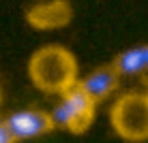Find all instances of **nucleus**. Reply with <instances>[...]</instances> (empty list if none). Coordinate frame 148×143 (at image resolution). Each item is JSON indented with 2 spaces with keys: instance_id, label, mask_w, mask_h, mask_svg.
I'll return each instance as SVG.
<instances>
[{
  "instance_id": "1",
  "label": "nucleus",
  "mask_w": 148,
  "mask_h": 143,
  "mask_svg": "<svg viewBox=\"0 0 148 143\" xmlns=\"http://www.w3.org/2000/svg\"><path fill=\"white\" fill-rule=\"evenodd\" d=\"M26 73L30 83L43 94L60 96L79 81V64L69 47L49 43L34 49L28 58Z\"/></svg>"
},
{
  "instance_id": "2",
  "label": "nucleus",
  "mask_w": 148,
  "mask_h": 143,
  "mask_svg": "<svg viewBox=\"0 0 148 143\" xmlns=\"http://www.w3.org/2000/svg\"><path fill=\"white\" fill-rule=\"evenodd\" d=\"M110 126L122 141H148V92H125L110 107Z\"/></svg>"
},
{
  "instance_id": "3",
  "label": "nucleus",
  "mask_w": 148,
  "mask_h": 143,
  "mask_svg": "<svg viewBox=\"0 0 148 143\" xmlns=\"http://www.w3.org/2000/svg\"><path fill=\"white\" fill-rule=\"evenodd\" d=\"M97 109H99V103L82 90L77 81V85L58 96V105L54 107L52 115L56 128L67 130L71 135H84L92 128L97 120Z\"/></svg>"
},
{
  "instance_id": "4",
  "label": "nucleus",
  "mask_w": 148,
  "mask_h": 143,
  "mask_svg": "<svg viewBox=\"0 0 148 143\" xmlns=\"http://www.w3.org/2000/svg\"><path fill=\"white\" fill-rule=\"evenodd\" d=\"M73 19L69 0H39L26 11V24L39 32H56L67 28Z\"/></svg>"
},
{
  "instance_id": "5",
  "label": "nucleus",
  "mask_w": 148,
  "mask_h": 143,
  "mask_svg": "<svg viewBox=\"0 0 148 143\" xmlns=\"http://www.w3.org/2000/svg\"><path fill=\"white\" fill-rule=\"evenodd\" d=\"M4 122H7L15 143L26 141V139H39V137H45L52 130H56V122H54L52 111L34 109V107L15 111Z\"/></svg>"
},
{
  "instance_id": "6",
  "label": "nucleus",
  "mask_w": 148,
  "mask_h": 143,
  "mask_svg": "<svg viewBox=\"0 0 148 143\" xmlns=\"http://www.w3.org/2000/svg\"><path fill=\"white\" fill-rule=\"evenodd\" d=\"M120 79H122L120 70L116 68L114 62H110V64H103V66H97L88 75L79 77V85L90 98H95L97 103H103V100H108L118 90Z\"/></svg>"
},
{
  "instance_id": "7",
  "label": "nucleus",
  "mask_w": 148,
  "mask_h": 143,
  "mask_svg": "<svg viewBox=\"0 0 148 143\" xmlns=\"http://www.w3.org/2000/svg\"><path fill=\"white\" fill-rule=\"evenodd\" d=\"M112 62L120 70L122 77H133V75H142L148 70V43L129 47L120 52Z\"/></svg>"
},
{
  "instance_id": "8",
  "label": "nucleus",
  "mask_w": 148,
  "mask_h": 143,
  "mask_svg": "<svg viewBox=\"0 0 148 143\" xmlns=\"http://www.w3.org/2000/svg\"><path fill=\"white\" fill-rule=\"evenodd\" d=\"M0 143H15V139H13V135H11V130H9L4 120L0 122Z\"/></svg>"
},
{
  "instance_id": "9",
  "label": "nucleus",
  "mask_w": 148,
  "mask_h": 143,
  "mask_svg": "<svg viewBox=\"0 0 148 143\" xmlns=\"http://www.w3.org/2000/svg\"><path fill=\"white\" fill-rule=\"evenodd\" d=\"M0 103H2V90H0Z\"/></svg>"
}]
</instances>
